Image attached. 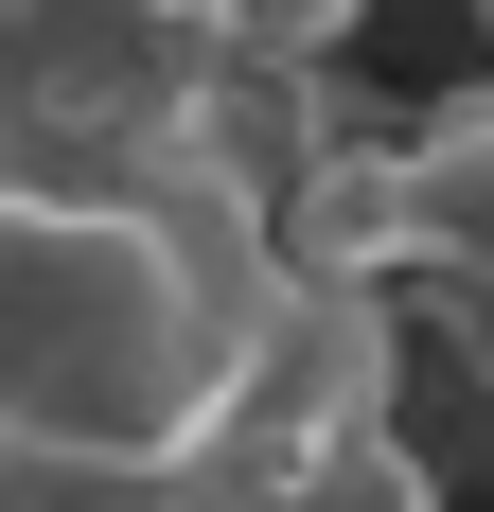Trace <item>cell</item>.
I'll return each mask as SVG.
<instances>
[{"instance_id":"cell-3","label":"cell","mask_w":494,"mask_h":512,"mask_svg":"<svg viewBox=\"0 0 494 512\" xmlns=\"http://www.w3.org/2000/svg\"><path fill=\"white\" fill-rule=\"evenodd\" d=\"M406 195H424V283H494V71L406 106Z\"/></svg>"},{"instance_id":"cell-2","label":"cell","mask_w":494,"mask_h":512,"mask_svg":"<svg viewBox=\"0 0 494 512\" xmlns=\"http://www.w3.org/2000/svg\"><path fill=\"white\" fill-rule=\"evenodd\" d=\"M406 318L424 283H371V265H283V318H265V354H247V407L212 442V477H283L318 442H371L406 389Z\"/></svg>"},{"instance_id":"cell-5","label":"cell","mask_w":494,"mask_h":512,"mask_svg":"<svg viewBox=\"0 0 494 512\" xmlns=\"http://www.w3.org/2000/svg\"><path fill=\"white\" fill-rule=\"evenodd\" d=\"M212 512H442V477H424L406 424H371V442H318L283 477H212Z\"/></svg>"},{"instance_id":"cell-6","label":"cell","mask_w":494,"mask_h":512,"mask_svg":"<svg viewBox=\"0 0 494 512\" xmlns=\"http://www.w3.org/2000/svg\"><path fill=\"white\" fill-rule=\"evenodd\" d=\"M353 18H371V0H230V36H247V53H283V71H336Z\"/></svg>"},{"instance_id":"cell-7","label":"cell","mask_w":494,"mask_h":512,"mask_svg":"<svg viewBox=\"0 0 494 512\" xmlns=\"http://www.w3.org/2000/svg\"><path fill=\"white\" fill-rule=\"evenodd\" d=\"M424 336H442V354L494 389V283H424Z\"/></svg>"},{"instance_id":"cell-4","label":"cell","mask_w":494,"mask_h":512,"mask_svg":"<svg viewBox=\"0 0 494 512\" xmlns=\"http://www.w3.org/2000/svg\"><path fill=\"white\" fill-rule=\"evenodd\" d=\"M0 512H212V460H159V442H53V424H0Z\"/></svg>"},{"instance_id":"cell-1","label":"cell","mask_w":494,"mask_h":512,"mask_svg":"<svg viewBox=\"0 0 494 512\" xmlns=\"http://www.w3.org/2000/svg\"><path fill=\"white\" fill-rule=\"evenodd\" d=\"M283 230L195 159L0 177V424L212 460L283 318Z\"/></svg>"}]
</instances>
